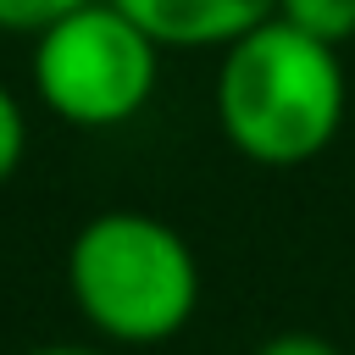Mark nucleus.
Returning <instances> with one entry per match:
<instances>
[{
    "label": "nucleus",
    "mask_w": 355,
    "mask_h": 355,
    "mask_svg": "<svg viewBox=\"0 0 355 355\" xmlns=\"http://www.w3.org/2000/svg\"><path fill=\"white\" fill-rule=\"evenodd\" d=\"M211 105L222 139L244 161L288 172L316 161L338 139L349 111V78L333 44L272 17L222 50Z\"/></svg>",
    "instance_id": "f257e3e1"
},
{
    "label": "nucleus",
    "mask_w": 355,
    "mask_h": 355,
    "mask_svg": "<svg viewBox=\"0 0 355 355\" xmlns=\"http://www.w3.org/2000/svg\"><path fill=\"white\" fill-rule=\"evenodd\" d=\"M67 294L116 349L178 338L200 311V261L189 239L150 211H100L67 244Z\"/></svg>",
    "instance_id": "f03ea898"
},
{
    "label": "nucleus",
    "mask_w": 355,
    "mask_h": 355,
    "mask_svg": "<svg viewBox=\"0 0 355 355\" xmlns=\"http://www.w3.org/2000/svg\"><path fill=\"white\" fill-rule=\"evenodd\" d=\"M161 83V44L111 0L72 11L33 39V89L50 116L72 128L133 122Z\"/></svg>",
    "instance_id": "7ed1b4c3"
},
{
    "label": "nucleus",
    "mask_w": 355,
    "mask_h": 355,
    "mask_svg": "<svg viewBox=\"0 0 355 355\" xmlns=\"http://www.w3.org/2000/svg\"><path fill=\"white\" fill-rule=\"evenodd\" d=\"M161 50H227L277 17V0H111Z\"/></svg>",
    "instance_id": "20e7f679"
},
{
    "label": "nucleus",
    "mask_w": 355,
    "mask_h": 355,
    "mask_svg": "<svg viewBox=\"0 0 355 355\" xmlns=\"http://www.w3.org/2000/svg\"><path fill=\"white\" fill-rule=\"evenodd\" d=\"M277 17L333 50L355 39V0H277Z\"/></svg>",
    "instance_id": "39448f33"
},
{
    "label": "nucleus",
    "mask_w": 355,
    "mask_h": 355,
    "mask_svg": "<svg viewBox=\"0 0 355 355\" xmlns=\"http://www.w3.org/2000/svg\"><path fill=\"white\" fill-rule=\"evenodd\" d=\"M83 6H94V0H0V28H6V33H28V39H39L44 28L67 22V17L83 11Z\"/></svg>",
    "instance_id": "423d86ee"
},
{
    "label": "nucleus",
    "mask_w": 355,
    "mask_h": 355,
    "mask_svg": "<svg viewBox=\"0 0 355 355\" xmlns=\"http://www.w3.org/2000/svg\"><path fill=\"white\" fill-rule=\"evenodd\" d=\"M28 155V116L17 105V94L0 83V183H11V172Z\"/></svg>",
    "instance_id": "0eeeda50"
},
{
    "label": "nucleus",
    "mask_w": 355,
    "mask_h": 355,
    "mask_svg": "<svg viewBox=\"0 0 355 355\" xmlns=\"http://www.w3.org/2000/svg\"><path fill=\"white\" fill-rule=\"evenodd\" d=\"M255 355H344L333 338H322V333H305V327H288V333H272V338H261L255 344Z\"/></svg>",
    "instance_id": "6e6552de"
},
{
    "label": "nucleus",
    "mask_w": 355,
    "mask_h": 355,
    "mask_svg": "<svg viewBox=\"0 0 355 355\" xmlns=\"http://www.w3.org/2000/svg\"><path fill=\"white\" fill-rule=\"evenodd\" d=\"M22 355H111L100 344H39V349H22Z\"/></svg>",
    "instance_id": "1a4fd4ad"
}]
</instances>
